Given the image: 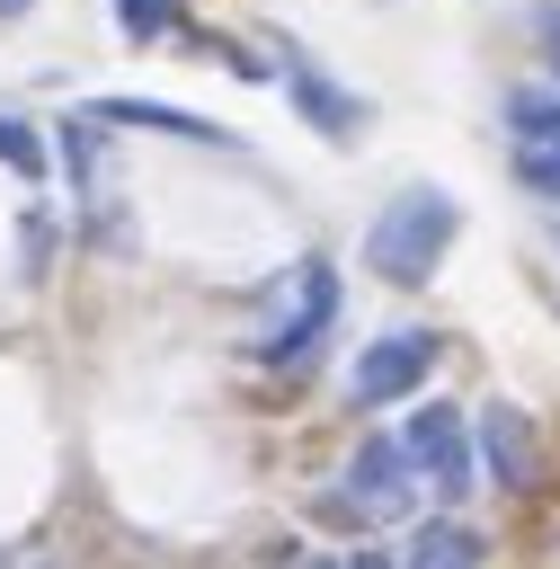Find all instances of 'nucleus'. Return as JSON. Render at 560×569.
Returning a JSON list of instances; mask_svg holds the SVG:
<instances>
[{"mask_svg": "<svg viewBox=\"0 0 560 569\" xmlns=\"http://www.w3.org/2000/svg\"><path fill=\"white\" fill-rule=\"evenodd\" d=\"M116 27H124L133 44H151V36L178 27V0H116Z\"/></svg>", "mask_w": 560, "mask_h": 569, "instance_id": "12", "label": "nucleus"}, {"mask_svg": "<svg viewBox=\"0 0 560 569\" xmlns=\"http://www.w3.org/2000/svg\"><path fill=\"white\" fill-rule=\"evenodd\" d=\"M293 569H338V560H293Z\"/></svg>", "mask_w": 560, "mask_h": 569, "instance_id": "15", "label": "nucleus"}, {"mask_svg": "<svg viewBox=\"0 0 560 569\" xmlns=\"http://www.w3.org/2000/svg\"><path fill=\"white\" fill-rule=\"evenodd\" d=\"M0 169H18L27 187L44 178V142H36V124H27V116H0Z\"/></svg>", "mask_w": 560, "mask_h": 569, "instance_id": "11", "label": "nucleus"}, {"mask_svg": "<svg viewBox=\"0 0 560 569\" xmlns=\"http://www.w3.org/2000/svg\"><path fill=\"white\" fill-rule=\"evenodd\" d=\"M436 356H444V338H436V329H382V338L356 356V373H347V400H356V409L418 400V382L436 373Z\"/></svg>", "mask_w": 560, "mask_h": 569, "instance_id": "3", "label": "nucleus"}, {"mask_svg": "<svg viewBox=\"0 0 560 569\" xmlns=\"http://www.w3.org/2000/svg\"><path fill=\"white\" fill-rule=\"evenodd\" d=\"M338 329V267L329 258H302L284 284H276V302H267V320H258V338H249V356L258 365H276V373H302L311 356H320V338Z\"/></svg>", "mask_w": 560, "mask_h": 569, "instance_id": "2", "label": "nucleus"}, {"mask_svg": "<svg viewBox=\"0 0 560 569\" xmlns=\"http://www.w3.org/2000/svg\"><path fill=\"white\" fill-rule=\"evenodd\" d=\"M453 231H462V204H453L444 187H400V196L373 213L364 258H373V276H382V284H427V276H436V258L453 249Z\"/></svg>", "mask_w": 560, "mask_h": 569, "instance_id": "1", "label": "nucleus"}, {"mask_svg": "<svg viewBox=\"0 0 560 569\" xmlns=\"http://www.w3.org/2000/svg\"><path fill=\"white\" fill-rule=\"evenodd\" d=\"M480 560H489V542H480L471 525H453V516L418 525V542L400 551V569H480Z\"/></svg>", "mask_w": 560, "mask_h": 569, "instance_id": "10", "label": "nucleus"}, {"mask_svg": "<svg viewBox=\"0 0 560 569\" xmlns=\"http://www.w3.org/2000/svg\"><path fill=\"white\" fill-rule=\"evenodd\" d=\"M18 9H27V0H0V18H18Z\"/></svg>", "mask_w": 560, "mask_h": 569, "instance_id": "14", "label": "nucleus"}, {"mask_svg": "<svg viewBox=\"0 0 560 569\" xmlns=\"http://www.w3.org/2000/svg\"><path fill=\"white\" fill-rule=\"evenodd\" d=\"M507 160L516 187L560 196V89H507Z\"/></svg>", "mask_w": 560, "mask_h": 569, "instance_id": "6", "label": "nucleus"}, {"mask_svg": "<svg viewBox=\"0 0 560 569\" xmlns=\"http://www.w3.org/2000/svg\"><path fill=\"white\" fill-rule=\"evenodd\" d=\"M409 498H418V471H409L400 436H364V445L347 453V480L329 489V516H356V525H373V516H400Z\"/></svg>", "mask_w": 560, "mask_h": 569, "instance_id": "4", "label": "nucleus"}, {"mask_svg": "<svg viewBox=\"0 0 560 569\" xmlns=\"http://www.w3.org/2000/svg\"><path fill=\"white\" fill-rule=\"evenodd\" d=\"M471 436H480V462L498 471V489H533V427H524L507 400H489Z\"/></svg>", "mask_w": 560, "mask_h": 569, "instance_id": "7", "label": "nucleus"}, {"mask_svg": "<svg viewBox=\"0 0 560 569\" xmlns=\"http://www.w3.org/2000/svg\"><path fill=\"white\" fill-rule=\"evenodd\" d=\"M276 62H284V89H293V107H302V116H311V124H320V133H329V142H347V133H356V116H364V107H356V98H347V89H329V80H320V71H311V62H302V53H293V44H284V53H276Z\"/></svg>", "mask_w": 560, "mask_h": 569, "instance_id": "8", "label": "nucleus"}, {"mask_svg": "<svg viewBox=\"0 0 560 569\" xmlns=\"http://www.w3.org/2000/svg\"><path fill=\"white\" fill-rule=\"evenodd\" d=\"M89 124H142V133H187V142H231L222 124H204V116H187V107H160V98H98V107H80Z\"/></svg>", "mask_w": 560, "mask_h": 569, "instance_id": "9", "label": "nucleus"}, {"mask_svg": "<svg viewBox=\"0 0 560 569\" xmlns=\"http://www.w3.org/2000/svg\"><path fill=\"white\" fill-rule=\"evenodd\" d=\"M551 62H560V27H551Z\"/></svg>", "mask_w": 560, "mask_h": 569, "instance_id": "16", "label": "nucleus"}, {"mask_svg": "<svg viewBox=\"0 0 560 569\" xmlns=\"http://www.w3.org/2000/svg\"><path fill=\"white\" fill-rule=\"evenodd\" d=\"M400 453H409V471H418V480H427L444 507H453V498L480 480V462H471V427H462L444 400H418V418L400 427Z\"/></svg>", "mask_w": 560, "mask_h": 569, "instance_id": "5", "label": "nucleus"}, {"mask_svg": "<svg viewBox=\"0 0 560 569\" xmlns=\"http://www.w3.org/2000/svg\"><path fill=\"white\" fill-rule=\"evenodd\" d=\"M347 569H382V560H373V551H356V560H347Z\"/></svg>", "mask_w": 560, "mask_h": 569, "instance_id": "13", "label": "nucleus"}]
</instances>
